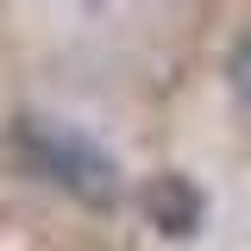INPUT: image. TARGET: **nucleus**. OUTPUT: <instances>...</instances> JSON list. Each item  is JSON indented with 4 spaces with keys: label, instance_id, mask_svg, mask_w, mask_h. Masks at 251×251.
<instances>
[{
    "label": "nucleus",
    "instance_id": "nucleus-1",
    "mask_svg": "<svg viewBox=\"0 0 251 251\" xmlns=\"http://www.w3.org/2000/svg\"><path fill=\"white\" fill-rule=\"evenodd\" d=\"M13 151L25 163L31 176H44V182H57L63 195H75V201H88V207H113L120 201V170H113V157L100 151L94 138L82 132H69L57 120H19L13 126Z\"/></svg>",
    "mask_w": 251,
    "mask_h": 251
},
{
    "label": "nucleus",
    "instance_id": "nucleus-2",
    "mask_svg": "<svg viewBox=\"0 0 251 251\" xmlns=\"http://www.w3.org/2000/svg\"><path fill=\"white\" fill-rule=\"evenodd\" d=\"M145 207L163 232H195V220H201V195L182 182V176H157L151 195H145Z\"/></svg>",
    "mask_w": 251,
    "mask_h": 251
},
{
    "label": "nucleus",
    "instance_id": "nucleus-3",
    "mask_svg": "<svg viewBox=\"0 0 251 251\" xmlns=\"http://www.w3.org/2000/svg\"><path fill=\"white\" fill-rule=\"evenodd\" d=\"M232 88H239V100L251 107V31L239 38V50H232Z\"/></svg>",
    "mask_w": 251,
    "mask_h": 251
}]
</instances>
